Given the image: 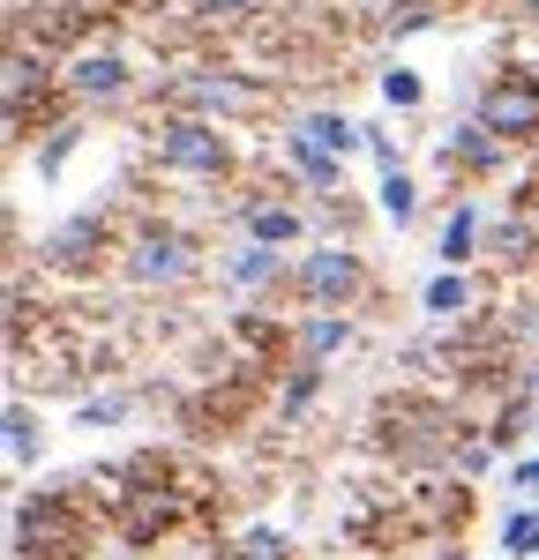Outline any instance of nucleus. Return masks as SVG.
<instances>
[{
	"label": "nucleus",
	"instance_id": "f257e3e1",
	"mask_svg": "<svg viewBox=\"0 0 539 560\" xmlns=\"http://www.w3.org/2000/svg\"><path fill=\"white\" fill-rule=\"evenodd\" d=\"M359 284H367V269H359L353 247H308V255L293 261V292L314 306V314H345L359 300Z\"/></svg>",
	"mask_w": 539,
	"mask_h": 560
},
{
	"label": "nucleus",
	"instance_id": "f03ea898",
	"mask_svg": "<svg viewBox=\"0 0 539 560\" xmlns=\"http://www.w3.org/2000/svg\"><path fill=\"white\" fill-rule=\"evenodd\" d=\"M121 269H128V284H187L195 277V240L173 232V224H142L128 247H121Z\"/></svg>",
	"mask_w": 539,
	"mask_h": 560
},
{
	"label": "nucleus",
	"instance_id": "7ed1b4c3",
	"mask_svg": "<svg viewBox=\"0 0 539 560\" xmlns=\"http://www.w3.org/2000/svg\"><path fill=\"white\" fill-rule=\"evenodd\" d=\"M472 120L494 135V142H532L539 135V75H494L480 90V105H472Z\"/></svg>",
	"mask_w": 539,
	"mask_h": 560
},
{
	"label": "nucleus",
	"instance_id": "20e7f679",
	"mask_svg": "<svg viewBox=\"0 0 539 560\" xmlns=\"http://www.w3.org/2000/svg\"><path fill=\"white\" fill-rule=\"evenodd\" d=\"M158 165L187 179H218L232 165V142L218 135V120H165L158 128Z\"/></svg>",
	"mask_w": 539,
	"mask_h": 560
},
{
	"label": "nucleus",
	"instance_id": "39448f33",
	"mask_svg": "<svg viewBox=\"0 0 539 560\" xmlns=\"http://www.w3.org/2000/svg\"><path fill=\"white\" fill-rule=\"evenodd\" d=\"M60 90H68L76 105H121V97H128V60H121L113 45H83V52H68Z\"/></svg>",
	"mask_w": 539,
	"mask_h": 560
},
{
	"label": "nucleus",
	"instance_id": "423d86ee",
	"mask_svg": "<svg viewBox=\"0 0 539 560\" xmlns=\"http://www.w3.org/2000/svg\"><path fill=\"white\" fill-rule=\"evenodd\" d=\"M105 240H113L105 210H76L68 224H53V232L38 240V261L45 269H90V261L105 255Z\"/></svg>",
	"mask_w": 539,
	"mask_h": 560
},
{
	"label": "nucleus",
	"instance_id": "0eeeda50",
	"mask_svg": "<svg viewBox=\"0 0 539 560\" xmlns=\"http://www.w3.org/2000/svg\"><path fill=\"white\" fill-rule=\"evenodd\" d=\"M502 158H509V142H494L480 120H465V128L443 135V165H449V173H494Z\"/></svg>",
	"mask_w": 539,
	"mask_h": 560
},
{
	"label": "nucleus",
	"instance_id": "6e6552de",
	"mask_svg": "<svg viewBox=\"0 0 539 560\" xmlns=\"http://www.w3.org/2000/svg\"><path fill=\"white\" fill-rule=\"evenodd\" d=\"M45 83H53V68L31 60V45L15 38V45H8V128H23V120H31V90L45 97Z\"/></svg>",
	"mask_w": 539,
	"mask_h": 560
},
{
	"label": "nucleus",
	"instance_id": "1a4fd4ad",
	"mask_svg": "<svg viewBox=\"0 0 539 560\" xmlns=\"http://www.w3.org/2000/svg\"><path fill=\"white\" fill-rule=\"evenodd\" d=\"M293 135H308L314 150H322V158H337V165H345L353 150H367V128H353L345 113H300V120H293Z\"/></svg>",
	"mask_w": 539,
	"mask_h": 560
},
{
	"label": "nucleus",
	"instance_id": "9d476101",
	"mask_svg": "<svg viewBox=\"0 0 539 560\" xmlns=\"http://www.w3.org/2000/svg\"><path fill=\"white\" fill-rule=\"evenodd\" d=\"M435 255H443V269H465V261L480 255V202H472V195H457V202H449L443 247H435Z\"/></svg>",
	"mask_w": 539,
	"mask_h": 560
},
{
	"label": "nucleus",
	"instance_id": "9b49d317",
	"mask_svg": "<svg viewBox=\"0 0 539 560\" xmlns=\"http://www.w3.org/2000/svg\"><path fill=\"white\" fill-rule=\"evenodd\" d=\"M420 306H427L435 322H465V314L480 306V292H472V277H465V269H435V277H427V292H420Z\"/></svg>",
	"mask_w": 539,
	"mask_h": 560
},
{
	"label": "nucleus",
	"instance_id": "f8f14e48",
	"mask_svg": "<svg viewBox=\"0 0 539 560\" xmlns=\"http://www.w3.org/2000/svg\"><path fill=\"white\" fill-rule=\"evenodd\" d=\"M0 427H8V471H31V464L45 456V427H38V411H31L23 396H8V419H0Z\"/></svg>",
	"mask_w": 539,
	"mask_h": 560
},
{
	"label": "nucleus",
	"instance_id": "ddd939ff",
	"mask_svg": "<svg viewBox=\"0 0 539 560\" xmlns=\"http://www.w3.org/2000/svg\"><path fill=\"white\" fill-rule=\"evenodd\" d=\"M173 97H180V105H195V113H248V105H255V90L232 83V75H203V83H180Z\"/></svg>",
	"mask_w": 539,
	"mask_h": 560
},
{
	"label": "nucleus",
	"instance_id": "4468645a",
	"mask_svg": "<svg viewBox=\"0 0 539 560\" xmlns=\"http://www.w3.org/2000/svg\"><path fill=\"white\" fill-rule=\"evenodd\" d=\"M225 277H232L240 292H263V284H285L293 269H285V255H277V247H255V240H248L240 255L225 261Z\"/></svg>",
	"mask_w": 539,
	"mask_h": 560
},
{
	"label": "nucleus",
	"instance_id": "2eb2a0df",
	"mask_svg": "<svg viewBox=\"0 0 539 560\" xmlns=\"http://www.w3.org/2000/svg\"><path fill=\"white\" fill-rule=\"evenodd\" d=\"M353 345V322L345 314H308L300 322V366H322L330 351H345Z\"/></svg>",
	"mask_w": 539,
	"mask_h": 560
},
{
	"label": "nucleus",
	"instance_id": "dca6fc26",
	"mask_svg": "<svg viewBox=\"0 0 539 560\" xmlns=\"http://www.w3.org/2000/svg\"><path fill=\"white\" fill-rule=\"evenodd\" d=\"M277 150H285V158H293V173L308 179V187H337V179H345V165H337V158H322V150H314L308 135H277Z\"/></svg>",
	"mask_w": 539,
	"mask_h": 560
},
{
	"label": "nucleus",
	"instance_id": "f3484780",
	"mask_svg": "<svg viewBox=\"0 0 539 560\" xmlns=\"http://www.w3.org/2000/svg\"><path fill=\"white\" fill-rule=\"evenodd\" d=\"M248 232H255V247H285V240H300V210L293 202H248Z\"/></svg>",
	"mask_w": 539,
	"mask_h": 560
},
{
	"label": "nucleus",
	"instance_id": "a211bd4d",
	"mask_svg": "<svg viewBox=\"0 0 539 560\" xmlns=\"http://www.w3.org/2000/svg\"><path fill=\"white\" fill-rule=\"evenodd\" d=\"M502 553L509 560L539 553V509H509V516H502Z\"/></svg>",
	"mask_w": 539,
	"mask_h": 560
},
{
	"label": "nucleus",
	"instance_id": "6ab92c4d",
	"mask_svg": "<svg viewBox=\"0 0 539 560\" xmlns=\"http://www.w3.org/2000/svg\"><path fill=\"white\" fill-rule=\"evenodd\" d=\"M375 195H382V217H390V224H412V217H420V187H412V173H382Z\"/></svg>",
	"mask_w": 539,
	"mask_h": 560
},
{
	"label": "nucleus",
	"instance_id": "aec40b11",
	"mask_svg": "<svg viewBox=\"0 0 539 560\" xmlns=\"http://www.w3.org/2000/svg\"><path fill=\"white\" fill-rule=\"evenodd\" d=\"M76 142H83V128L76 120H60V128H45V150H38V179H53L68 158H76Z\"/></svg>",
	"mask_w": 539,
	"mask_h": 560
},
{
	"label": "nucleus",
	"instance_id": "412c9836",
	"mask_svg": "<svg viewBox=\"0 0 539 560\" xmlns=\"http://www.w3.org/2000/svg\"><path fill=\"white\" fill-rule=\"evenodd\" d=\"M375 90H382V105H398V113H412V105L427 97V90H420V68H404V60H398V68H382V83H375Z\"/></svg>",
	"mask_w": 539,
	"mask_h": 560
},
{
	"label": "nucleus",
	"instance_id": "4be33fe9",
	"mask_svg": "<svg viewBox=\"0 0 539 560\" xmlns=\"http://www.w3.org/2000/svg\"><path fill=\"white\" fill-rule=\"evenodd\" d=\"M314 388H322V366H293V382H285V396H277V419H300L314 404Z\"/></svg>",
	"mask_w": 539,
	"mask_h": 560
},
{
	"label": "nucleus",
	"instance_id": "5701e85b",
	"mask_svg": "<svg viewBox=\"0 0 539 560\" xmlns=\"http://www.w3.org/2000/svg\"><path fill=\"white\" fill-rule=\"evenodd\" d=\"M218 560H293V553H285V538H270V530H255V538H240V546H225Z\"/></svg>",
	"mask_w": 539,
	"mask_h": 560
},
{
	"label": "nucleus",
	"instance_id": "b1692460",
	"mask_svg": "<svg viewBox=\"0 0 539 560\" xmlns=\"http://www.w3.org/2000/svg\"><path fill=\"white\" fill-rule=\"evenodd\" d=\"M128 419V396H90L83 404V427H121Z\"/></svg>",
	"mask_w": 539,
	"mask_h": 560
},
{
	"label": "nucleus",
	"instance_id": "393cba45",
	"mask_svg": "<svg viewBox=\"0 0 539 560\" xmlns=\"http://www.w3.org/2000/svg\"><path fill=\"white\" fill-rule=\"evenodd\" d=\"M494 255L525 261V255H532V232H525V224H502V232H494Z\"/></svg>",
	"mask_w": 539,
	"mask_h": 560
},
{
	"label": "nucleus",
	"instance_id": "a878e982",
	"mask_svg": "<svg viewBox=\"0 0 539 560\" xmlns=\"http://www.w3.org/2000/svg\"><path fill=\"white\" fill-rule=\"evenodd\" d=\"M367 158H375V165H382V173H404L398 142H390V135H382V128H367Z\"/></svg>",
	"mask_w": 539,
	"mask_h": 560
},
{
	"label": "nucleus",
	"instance_id": "bb28decb",
	"mask_svg": "<svg viewBox=\"0 0 539 560\" xmlns=\"http://www.w3.org/2000/svg\"><path fill=\"white\" fill-rule=\"evenodd\" d=\"M509 486H517V493H532V501H539V456H517V464H509Z\"/></svg>",
	"mask_w": 539,
	"mask_h": 560
},
{
	"label": "nucleus",
	"instance_id": "cd10ccee",
	"mask_svg": "<svg viewBox=\"0 0 539 560\" xmlns=\"http://www.w3.org/2000/svg\"><path fill=\"white\" fill-rule=\"evenodd\" d=\"M420 23H435L420 0H398V8H390V31H420Z\"/></svg>",
	"mask_w": 539,
	"mask_h": 560
},
{
	"label": "nucleus",
	"instance_id": "c85d7f7f",
	"mask_svg": "<svg viewBox=\"0 0 539 560\" xmlns=\"http://www.w3.org/2000/svg\"><path fill=\"white\" fill-rule=\"evenodd\" d=\"M263 0H195V15H255Z\"/></svg>",
	"mask_w": 539,
	"mask_h": 560
},
{
	"label": "nucleus",
	"instance_id": "c756f323",
	"mask_svg": "<svg viewBox=\"0 0 539 560\" xmlns=\"http://www.w3.org/2000/svg\"><path fill=\"white\" fill-rule=\"evenodd\" d=\"M517 8H525V15H539V0H517Z\"/></svg>",
	"mask_w": 539,
	"mask_h": 560
},
{
	"label": "nucleus",
	"instance_id": "7c9ffc66",
	"mask_svg": "<svg viewBox=\"0 0 539 560\" xmlns=\"http://www.w3.org/2000/svg\"><path fill=\"white\" fill-rule=\"evenodd\" d=\"M532 351H539V314H532Z\"/></svg>",
	"mask_w": 539,
	"mask_h": 560
},
{
	"label": "nucleus",
	"instance_id": "2f4dec72",
	"mask_svg": "<svg viewBox=\"0 0 539 560\" xmlns=\"http://www.w3.org/2000/svg\"><path fill=\"white\" fill-rule=\"evenodd\" d=\"M532 441H539V427H532Z\"/></svg>",
	"mask_w": 539,
	"mask_h": 560
}]
</instances>
